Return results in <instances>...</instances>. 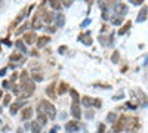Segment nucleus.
<instances>
[{
    "instance_id": "1",
    "label": "nucleus",
    "mask_w": 148,
    "mask_h": 133,
    "mask_svg": "<svg viewBox=\"0 0 148 133\" xmlns=\"http://www.w3.org/2000/svg\"><path fill=\"white\" fill-rule=\"evenodd\" d=\"M19 77H21V89H22L21 98H28V96H31L33 92L36 90V83H34V80L30 78L27 71H22Z\"/></svg>"
},
{
    "instance_id": "2",
    "label": "nucleus",
    "mask_w": 148,
    "mask_h": 133,
    "mask_svg": "<svg viewBox=\"0 0 148 133\" xmlns=\"http://www.w3.org/2000/svg\"><path fill=\"white\" fill-rule=\"evenodd\" d=\"M37 113L39 114H45L49 120H55L56 117V108L47 101H42L39 104V106H37Z\"/></svg>"
},
{
    "instance_id": "3",
    "label": "nucleus",
    "mask_w": 148,
    "mask_h": 133,
    "mask_svg": "<svg viewBox=\"0 0 148 133\" xmlns=\"http://www.w3.org/2000/svg\"><path fill=\"white\" fill-rule=\"evenodd\" d=\"M141 127V121L138 117H126V124H125V130L127 133H136Z\"/></svg>"
},
{
    "instance_id": "4",
    "label": "nucleus",
    "mask_w": 148,
    "mask_h": 133,
    "mask_svg": "<svg viewBox=\"0 0 148 133\" xmlns=\"http://www.w3.org/2000/svg\"><path fill=\"white\" fill-rule=\"evenodd\" d=\"M82 104L86 108H90V106L101 108V105H102L101 99H92V98H89V96H83V98H82Z\"/></svg>"
},
{
    "instance_id": "5",
    "label": "nucleus",
    "mask_w": 148,
    "mask_h": 133,
    "mask_svg": "<svg viewBox=\"0 0 148 133\" xmlns=\"http://www.w3.org/2000/svg\"><path fill=\"white\" fill-rule=\"evenodd\" d=\"M125 124H126V115H120V117L117 118L114 127H113V132H114V133L123 132V130H125Z\"/></svg>"
},
{
    "instance_id": "6",
    "label": "nucleus",
    "mask_w": 148,
    "mask_h": 133,
    "mask_svg": "<svg viewBox=\"0 0 148 133\" xmlns=\"http://www.w3.org/2000/svg\"><path fill=\"white\" fill-rule=\"evenodd\" d=\"M114 12L117 15H120V16L126 15L127 14V5H125V3H116L114 5Z\"/></svg>"
},
{
    "instance_id": "7",
    "label": "nucleus",
    "mask_w": 148,
    "mask_h": 133,
    "mask_svg": "<svg viewBox=\"0 0 148 133\" xmlns=\"http://www.w3.org/2000/svg\"><path fill=\"white\" fill-rule=\"evenodd\" d=\"M46 93H47V96L51 99H56V96H58V93H56V83H51L47 86V89H46Z\"/></svg>"
},
{
    "instance_id": "8",
    "label": "nucleus",
    "mask_w": 148,
    "mask_h": 133,
    "mask_svg": "<svg viewBox=\"0 0 148 133\" xmlns=\"http://www.w3.org/2000/svg\"><path fill=\"white\" fill-rule=\"evenodd\" d=\"M80 129V124L77 123V121H74V120H71V121H68L67 124H65V130L68 132V133H74V132H77Z\"/></svg>"
},
{
    "instance_id": "9",
    "label": "nucleus",
    "mask_w": 148,
    "mask_h": 133,
    "mask_svg": "<svg viewBox=\"0 0 148 133\" xmlns=\"http://www.w3.org/2000/svg\"><path fill=\"white\" fill-rule=\"evenodd\" d=\"M19 108H24V101H22V99H18V101H15L14 104L10 105V114H12V115L16 114Z\"/></svg>"
},
{
    "instance_id": "10",
    "label": "nucleus",
    "mask_w": 148,
    "mask_h": 133,
    "mask_svg": "<svg viewBox=\"0 0 148 133\" xmlns=\"http://www.w3.org/2000/svg\"><path fill=\"white\" fill-rule=\"evenodd\" d=\"M71 115L76 118V120H80L82 111H80V105H79V104H73V105H71Z\"/></svg>"
},
{
    "instance_id": "11",
    "label": "nucleus",
    "mask_w": 148,
    "mask_h": 133,
    "mask_svg": "<svg viewBox=\"0 0 148 133\" xmlns=\"http://www.w3.org/2000/svg\"><path fill=\"white\" fill-rule=\"evenodd\" d=\"M135 92L138 93V101H139V104H141L142 106H148V98H147V95H145L144 92H141L139 89H136Z\"/></svg>"
},
{
    "instance_id": "12",
    "label": "nucleus",
    "mask_w": 148,
    "mask_h": 133,
    "mask_svg": "<svg viewBox=\"0 0 148 133\" xmlns=\"http://www.w3.org/2000/svg\"><path fill=\"white\" fill-rule=\"evenodd\" d=\"M79 40H80V42H83L86 46H90V44H92V42H93V40H92V37H90V33L80 34V35H79Z\"/></svg>"
},
{
    "instance_id": "13",
    "label": "nucleus",
    "mask_w": 148,
    "mask_h": 133,
    "mask_svg": "<svg viewBox=\"0 0 148 133\" xmlns=\"http://www.w3.org/2000/svg\"><path fill=\"white\" fill-rule=\"evenodd\" d=\"M42 19H43V22H46L47 25L51 24L52 21H53V14L51 10H43V14H42Z\"/></svg>"
},
{
    "instance_id": "14",
    "label": "nucleus",
    "mask_w": 148,
    "mask_h": 133,
    "mask_svg": "<svg viewBox=\"0 0 148 133\" xmlns=\"http://www.w3.org/2000/svg\"><path fill=\"white\" fill-rule=\"evenodd\" d=\"M33 108L31 106H25V108H22V113H21V115H22V120H30L31 117H33Z\"/></svg>"
},
{
    "instance_id": "15",
    "label": "nucleus",
    "mask_w": 148,
    "mask_h": 133,
    "mask_svg": "<svg viewBox=\"0 0 148 133\" xmlns=\"http://www.w3.org/2000/svg\"><path fill=\"white\" fill-rule=\"evenodd\" d=\"M49 42H51V37H49V35H42V37L37 39V47L42 49V47H45Z\"/></svg>"
},
{
    "instance_id": "16",
    "label": "nucleus",
    "mask_w": 148,
    "mask_h": 133,
    "mask_svg": "<svg viewBox=\"0 0 148 133\" xmlns=\"http://www.w3.org/2000/svg\"><path fill=\"white\" fill-rule=\"evenodd\" d=\"M36 33H24V42H25L27 44H31L36 42Z\"/></svg>"
},
{
    "instance_id": "17",
    "label": "nucleus",
    "mask_w": 148,
    "mask_h": 133,
    "mask_svg": "<svg viewBox=\"0 0 148 133\" xmlns=\"http://www.w3.org/2000/svg\"><path fill=\"white\" fill-rule=\"evenodd\" d=\"M55 19H56V27H59V28H62V27L65 25V16H64L62 14H56Z\"/></svg>"
},
{
    "instance_id": "18",
    "label": "nucleus",
    "mask_w": 148,
    "mask_h": 133,
    "mask_svg": "<svg viewBox=\"0 0 148 133\" xmlns=\"http://www.w3.org/2000/svg\"><path fill=\"white\" fill-rule=\"evenodd\" d=\"M25 12H27V10H25V9H24V10L21 12V14H19V15H18V16L15 18V21H14V22H12V25H10V28H15V27L18 25V24H19V22L22 21V18H24V16H25V15H27V14H25Z\"/></svg>"
},
{
    "instance_id": "19",
    "label": "nucleus",
    "mask_w": 148,
    "mask_h": 133,
    "mask_svg": "<svg viewBox=\"0 0 148 133\" xmlns=\"http://www.w3.org/2000/svg\"><path fill=\"white\" fill-rule=\"evenodd\" d=\"M67 90H68V84H67L65 81H61L59 86H58V95H62V93H65Z\"/></svg>"
},
{
    "instance_id": "20",
    "label": "nucleus",
    "mask_w": 148,
    "mask_h": 133,
    "mask_svg": "<svg viewBox=\"0 0 148 133\" xmlns=\"http://www.w3.org/2000/svg\"><path fill=\"white\" fill-rule=\"evenodd\" d=\"M49 5H51V8L52 9H55V10H61V8H62V3L61 2H58V0H51V2H49Z\"/></svg>"
},
{
    "instance_id": "21",
    "label": "nucleus",
    "mask_w": 148,
    "mask_h": 133,
    "mask_svg": "<svg viewBox=\"0 0 148 133\" xmlns=\"http://www.w3.org/2000/svg\"><path fill=\"white\" fill-rule=\"evenodd\" d=\"M130 25H132V22L130 21H127L126 24H125V25H123L120 30H119V35H123V34H126L127 33V30L130 28Z\"/></svg>"
},
{
    "instance_id": "22",
    "label": "nucleus",
    "mask_w": 148,
    "mask_h": 133,
    "mask_svg": "<svg viewBox=\"0 0 148 133\" xmlns=\"http://www.w3.org/2000/svg\"><path fill=\"white\" fill-rule=\"evenodd\" d=\"M145 18H147V8H142L141 12H139V15H138V18H136V21L142 22V21H145Z\"/></svg>"
},
{
    "instance_id": "23",
    "label": "nucleus",
    "mask_w": 148,
    "mask_h": 133,
    "mask_svg": "<svg viewBox=\"0 0 148 133\" xmlns=\"http://www.w3.org/2000/svg\"><path fill=\"white\" fill-rule=\"evenodd\" d=\"M9 59H10V61H18V62H21V61H24V56H22V53H12V55L9 56Z\"/></svg>"
},
{
    "instance_id": "24",
    "label": "nucleus",
    "mask_w": 148,
    "mask_h": 133,
    "mask_svg": "<svg viewBox=\"0 0 148 133\" xmlns=\"http://www.w3.org/2000/svg\"><path fill=\"white\" fill-rule=\"evenodd\" d=\"M15 46L18 47L21 52H24V53L27 52V47H25V44H24V40H16V42H15Z\"/></svg>"
},
{
    "instance_id": "25",
    "label": "nucleus",
    "mask_w": 148,
    "mask_h": 133,
    "mask_svg": "<svg viewBox=\"0 0 148 133\" xmlns=\"http://www.w3.org/2000/svg\"><path fill=\"white\" fill-rule=\"evenodd\" d=\"M70 93H71V98H73V104H79L80 98H79V93H77V90L71 89V90H70Z\"/></svg>"
},
{
    "instance_id": "26",
    "label": "nucleus",
    "mask_w": 148,
    "mask_h": 133,
    "mask_svg": "<svg viewBox=\"0 0 148 133\" xmlns=\"http://www.w3.org/2000/svg\"><path fill=\"white\" fill-rule=\"evenodd\" d=\"M121 22H123V19H121V16H119V15H114L113 18H111V24H113V25H120Z\"/></svg>"
},
{
    "instance_id": "27",
    "label": "nucleus",
    "mask_w": 148,
    "mask_h": 133,
    "mask_svg": "<svg viewBox=\"0 0 148 133\" xmlns=\"http://www.w3.org/2000/svg\"><path fill=\"white\" fill-rule=\"evenodd\" d=\"M31 133H40V124L37 121L31 123Z\"/></svg>"
},
{
    "instance_id": "28",
    "label": "nucleus",
    "mask_w": 148,
    "mask_h": 133,
    "mask_svg": "<svg viewBox=\"0 0 148 133\" xmlns=\"http://www.w3.org/2000/svg\"><path fill=\"white\" fill-rule=\"evenodd\" d=\"M37 115H39V121H37V123H39L40 126H42V124H46V121H47V117H46L45 114H39V113H37Z\"/></svg>"
},
{
    "instance_id": "29",
    "label": "nucleus",
    "mask_w": 148,
    "mask_h": 133,
    "mask_svg": "<svg viewBox=\"0 0 148 133\" xmlns=\"http://www.w3.org/2000/svg\"><path fill=\"white\" fill-rule=\"evenodd\" d=\"M117 118H119V117L116 115V113H110V114L107 115V121H110V123H114Z\"/></svg>"
},
{
    "instance_id": "30",
    "label": "nucleus",
    "mask_w": 148,
    "mask_h": 133,
    "mask_svg": "<svg viewBox=\"0 0 148 133\" xmlns=\"http://www.w3.org/2000/svg\"><path fill=\"white\" fill-rule=\"evenodd\" d=\"M33 78H34V81H42L43 80V76L40 74V72H33Z\"/></svg>"
},
{
    "instance_id": "31",
    "label": "nucleus",
    "mask_w": 148,
    "mask_h": 133,
    "mask_svg": "<svg viewBox=\"0 0 148 133\" xmlns=\"http://www.w3.org/2000/svg\"><path fill=\"white\" fill-rule=\"evenodd\" d=\"M119 59H120V53L116 50V52L113 53V56H111V61H113L114 64H117V62H119Z\"/></svg>"
},
{
    "instance_id": "32",
    "label": "nucleus",
    "mask_w": 148,
    "mask_h": 133,
    "mask_svg": "<svg viewBox=\"0 0 148 133\" xmlns=\"http://www.w3.org/2000/svg\"><path fill=\"white\" fill-rule=\"evenodd\" d=\"M10 98H12V95H5V98H3V105H9Z\"/></svg>"
},
{
    "instance_id": "33",
    "label": "nucleus",
    "mask_w": 148,
    "mask_h": 133,
    "mask_svg": "<svg viewBox=\"0 0 148 133\" xmlns=\"http://www.w3.org/2000/svg\"><path fill=\"white\" fill-rule=\"evenodd\" d=\"M27 27H28V24H27V22H24V24H22V27H21V28H19L18 31H16V34H21V33H24V31H25V28H27Z\"/></svg>"
},
{
    "instance_id": "34",
    "label": "nucleus",
    "mask_w": 148,
    "mask_h": 133,
    "mask_svg": "<svg viewBox=\"0 0 148 133\" xmlns=\"http://www.w3.org/2000/svg\"><path fill=\"white\" fill-rule=\"evenodd\" d=\"M125 108H129V110H136V104H133V102H127Z\"/></svg>"
},
{
    "instance_id": "35",
    "label": "nucleus",
    "mask_w": 148,
    "mask_h": 133,
    "mask_svg": "<svg viewBox=\"0 0 148 133\" xmlns=\"http://www.w3.org/2000/svg\"><path fill=\"white\" fill-rule=\"evenodd\" d=\"M98 133H107L105 132V124H99V126H98Z\"/></svg>"
},
{
    "instance_id": "36",
    "label": "nucleus",
    "mask_w": 148,
    "mask_h": 133,
    "mask_svg": "<svg viewBox=\"0 0 148 133\" xmlns=\"http://www.w3.org/2000/svg\"><path fill=\"white\" fill-rule=\"evenodd\" d=\"M132 3L136 5V6H139V5H142V0H132Z\"/></svg>"
},
{
    "instance_id": "37",
    "label": "nucleus",
    "mask_w": 148,
    "mask_h": 133,
    "mask_svg": "<svg viewBox=\"0 0 148 133\" xmlns=\"http://www.w3.org/2000/svg\"><path fill=\"white\" fill-rule=\"evenodd\" d=\"M62 6L68 8V6H71V2H70V0H64V3H62Z\"/></svg>"
},
{
    "instance_id": "38",
    "label": "nucleus",
    "mask_w": 148,
    "mask_h": 133,
    "mask_svg": "<svg viewBox=\"0 0 148 133\" xmlns=\"http://www.w3.org/2000/svg\"><path fill=\"white\" fill-rule=\"evenodd\" d=\"M2 84H3V87H5V89H8V87H10V84H9V81H6V80H5V81H3Z\"/></svg>"
},
{
    "instance_id": "39",
    "label": "nucleus",
    "mask_w": 148,
    "mask_h": 133,
    "mask_svg": "<svg viewBox=\"0 0 148 133\" xmlns=\"http://www.w3.org/2000/svg\"><path fill=\"white\" fill-rule=\"evenodd\" d=\"M16 77H18V74H16V72H15V74H12V77H10V81L14 83V81L16 80Z\"/></svg>"
},
{
    "instance_id": "40",
    "label": "nucleus",
    "mask_w": 148,
    "mask_h": 133,
    "mask_svg": "<svg viewBox=\"0 0 148 133\" xmlns=\"http://www.w3.org/2000/svg\"><path fill=\"white\" fill-rule=\"evenodd\" d=\"M89 22H90V19H89V18H88V19H84V22L82 24V27H86V25H88Z\"/></svg>"
},
{
    "instance_id": "41",
    "label": "nucleus",
    "mask_w": 148,
    "mask_h": 133,
    "mask_svg": "<svg viewBox=\"0 0 148 133\" xmlns=\"http://www.w3.org/2000/svg\"><path fill=\"white\" fill-rule=\"evenodd\" d=\"M65 49H67V46H61V47H59V52H61V53H64Z\"/></svg>"
},
{
    "instance_id": "42",
    "label": "nucleus",
    "mask_w": 148,
    "mask_h": 133,
    "mask_svg": "<svg viewBox=\"0 0 148 133\" xmlns=\"http://www.w3.org/2000/svg\"><path fill=\"white\" fill-rule=\"evenodd\" d=\"M46 31H49V33H53V31H55V27H49V28H46Z\"/></svg>"
},
{
    "instance_id": "43",
    "label": "nucleus",
    "mask_w": 148,
    "mask_h": 133,
    "mask_svg": "<svg viewBox=\"0 0 148 133\" xmlns=\"http://www.w3.org/2000/svg\"><path fill=\"white\" fill-rule=\"evenodd\" d=\"M6 74V68H2L0 70V76H5Z\"/></svg>"
},
{
    "instance_id": "44",
    "label": "nucleus",
    "mask_w": 148,
    "mask_h": 133,
    "mask_svg": "<svg viewBox=\"0 0 148 133\" xmlns=\"http://www.w3.org/2000/svg\"><path fill=\"white\" fill-rule=\"evenodd\" d=\"M92 115H93V113H92V111H89V113H88V114H86V117H89V118H90V117H92Z\"/></svg>"
},
{
    "instance_id": "45",
    "label": "nucleus",
    "mask_w": 148,
    "mask_h": 133,
    "mask_svg": "<svg viewBox=\"0 0 148 133\" xmlns=\"http://www.w3.org/2000/svg\"><path fill=\"white\" fill-rule=\"evenodd\" d=\"M2 98H5V95H3V90L0 89V99H2Z\"/></svg>"
},
{
    "instance_id": "46",
    "label": "nucleus",
    "mask_w": 148,
    "mask_h": 133,
    "mask_svg": "<svg viewBox=\"0 0 148 133\" xmlns=\"http://www.w3.org/2000/svg\"><path fill=\"white\" fill-rule=\"evenodd\" d=\"M49 133H56V130H55V129H52V130H51V132H49Z\"/></svg>"
},
{
    "instance_id": "47",
    "label": "nucleus",
    "mask_w": 148,
    "mask_h": 133,
    "mask_svg": "<svg viewBox=\"0 0 148 133\" xmlns=\"http://www.w3.org/2000/svg\"><path fill=\"white\" fill-rule=\"evenodd\" d=\"M18 133H22V129H18Z\"/></svg>"
},
{
    "instance_id": "48",
    "label": "nucleus",
    "mask_w": 148,
    "mask_h": 133,
    "mask_svg": "<svg viewBox=\"0 0 148 133\" xmlns=\"http://www.w3.org/2000/svg\"><path fill=\"white\" fill-rule=\"evenodd\" d=\"M83 133H88V132H83Z\"/></svg>"
}]
</instances>
